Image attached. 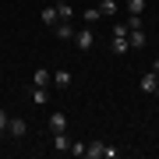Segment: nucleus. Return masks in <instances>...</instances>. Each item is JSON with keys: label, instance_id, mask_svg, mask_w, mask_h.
<instances>
[{"label": "nucleus", "instance_id": "18", "mask_svg": "<svg viewBox=\"0 0 159 159\" xmlns=\"http://www.w3.org/2000/svg\"><path fill=\"white\" fill-rule=\"evenodd\" d=\"M67 152H71V156H85V142H71Z\"/></svg>", "mask_w": 159, "mask_h": 159}, {"label": "nucleus", "instance_id": "10", "mask_svg": "<svg viewBox=\"0 0 159 159\" xmlns=\"http://www.w3.org/2000/svg\"><path fill=\"white\" fill-rule=\"evenodd\" d=\"M96 7H99V14H102V18H113V14H117V0H99Z\"/></svg>", "mask_w": 159, "mask_h": 159}, {"label": "nucleus", "instance_id": "7", "mask_svg": "<svg viewBox=\"0 0 159 159\" xmlns=\"http://www.w3.org/2000/svg\"><path fill=\"white\" fill-rule=\"evenodd\" d=\"M156 89H159V74H156V71L142 74V92H156Z\"/></svg>", "mask_w": 159, "mask_h": 159}, {"label": "nucleus", "instance_id": "20", "mask_svg": "<svg viewBox=\"0 0 159 159\" xmlns=\"http://www.w3.org/2000/svg\"><path fill=\"white\" fill-rule=\"evenodd\" d=\"M7 120H11V117H7V113H4V110H0V138H4V134H7Z\"/></svg>", "mask_w": 159, "mask_h": 159}, {"label": "nucleus", "instance_id": "5", "mask_svg": "<svg viewBox=\"0 0 159 159\" xmlns=\"http://www.w3.org/2000/svg\"><path fill=\"white\" fill-rule=\"evenodd\" d=\"M145 43H148V39H145V32H142V29H134V32H127V46H131V50H142Z\"/></svg>", "mask_w": 159, "mask_h": 159}, {"label": "nucleus", "instance_id": "22", "mask_svg": "<svg viewBox=\"0 0 159 159\" xmlns=\"http://www.w3.org/2000/svg\"><path fill=\"white\" fill-rule=\"evenodd\" d=\"M156 99H159V89H156Z\"/></svg>", "mask_w": 159, "mask_h": 159}, {"label": "nucleus", "instance_id": "1", "mask_svg": "<svg viewBox=\"0 0 159 159\" xmlns=\"http://www.w3.org/2000/svg\"><path fill=\"white\" fill-rule=\"evenodd\" d=\"M53 29H57V39H74V25H71V18H60Z\"/></svg>", "mask_w": 159, "mask_h": 159}, {"label": "nucleus", "instance_id": "21", "mask_svg": "<svg viewBox=\"0 0 159 159\" xmlns=\"http://www.w3.org/2000/svg\"><path fill=\"white\" fill-rule=\"evenodd\" d=\"M57 14H60V18H71L74 11H71V7H67V4H57Z\"/></svg>", "mask_w": 159, "mask_h": 159}, {"label": "nucleus", "instance_id": "4", "mask_svg": "<svg viewBox=\"0 0 159 159\" xmlns=\"http://www.w3.org/2000/svg\"><path fill=\"white\" fill-rule=\"evenodd\" d=\"M32 81H35V85H39V89H46V85H50V81H53V71H50V67H35Z\"/></svg>", "mask_w": 159, "mask_h": 159}, {"label": "nucleus", "instance_id": "15", "mask_svg": "<svg viewBox=\"0 0 159 159\" xmlns=\"http://www.w3.org/2000/svg\"><path fill=\"white\" fill-rule=\"evenodd\" d=\"M145 11V0H127V14H142Z\"/></svg>", "mask_w": 159, "mask_h": 159}, {"label": "nucleus", "instance_id": "16", "mask_svg": "<svg viewBox=\"0 0 159 159\" xmlns=\"http://www.w3.org/2000/svg\"><path fill=\"white\" fill-rule=\"evenodd\" d=\"M99 7H85V25H92V21H99Z\"/></svg>", "mask_w": 159, "mask_h": 159}, {"label": "nucleus", "instance_id": "2", "mask_svg": "<svg viewBox=\"0 0 159 159\" xmlns=\"http://www.w3.org/2000/svg\"><path fill=\"white\" fill-rule=\"evenodd\" d=\"M25 127H29V124H25V117H11V120H7V134H11V138H21Z\"/></svg>", "mask_w": 159, "mask_h": 159}, {"label": "nucleus", "instance_id": "14", "mask_svg": "<svg viewBox=\"0 0 159 159\" xmlns=\"http://www.w3.org/2000/svg\"><path fill=\"white\" fill-rule=\"evenodd\" d=\"M46 99H50V92H46V89H39V85H35V89H32V102H39V106H43V102H46Z\"/></svg>", "mask_w": 159, "mask_h": 159}, {"label": "nucleus", "instance_id": "19", "mask_svg": "<svg viewBox=\"0 0 159 159\" xmlns=\"http://www.w3.org/2000/svg\"><path fill=\"white\" fill-rule=\"evenodd\" d=\"M117 156H120V148H113V145L102 148V159H117Z\"/></svg>", "mask_w": 159, "mask_h": 159}, {"label": "nucleus", "instance_id": "8", "mask_svg": "<svg viewBox=\"0 0 159 159\" xmlns=\"http://www.w3.org/2000/svg\"><path fill=\"white\" fill-rule=\"evenodd\" d=\"M50 131H53V134L67 131V117H64V113H53V117H50Z\"/></svg>", "mask_w": 159, "mask_h": 159}, {"label": "nucleus", "instance_id": "13", "mask_svg": "<svg viewBox=\"0 0 159 159\" xmlns=\"http://www.w3.org/2000/svg\"><path fill=\"white\" fill-rule=\"evenodd\" d=\"M127 35H113V53H127Z\"/></svg>", "mask_w": 159, "mask_h": 159}, {"label": "nucleus", "instance_id": "9", "mask_svg": "<svg viewBox=\"0 0 159 159\" xmlns=\"http://www.w3.org/2000/svg\"><path fill=\"white\" fill-rule=\"evenodd\" d=\"M39 18H43V25H50V29H53V25L60 21V14H57V7H43V14H39Z\"/></svg>", "mask_w": 159, "mask_h": 159}, {"label": "nucleus", "instance_id": "11", "mask_svg": "<svg viewBox=\"0 0 159 159\" xmlns=\"http://www.w3.org/2000/svg\"><path fill=\"white\" fill-rule=\"evenodd\" d=\"M102 148H106L102 142H89V145H85V156H89V159H102Z\"/></svg>", "mask_w": 159, "mask_h": 159}, {"label": "nucleus", "instance_id": "3", "mask_svg": "<svg viewBox=\"0 0 159 159\" xmlns=\"http://www.w3.org/2000/svg\"><path fill=\"white\" fill-rule=\"evenodd\" d=\"M74 43H78V50H92V43H96V35H92L89 29H81V32H74Z\"/></svg>", "mask_w": 159, "mask_h": 159}, {"label": "nucleus", "instance_id": "12", "mask_svg": "<svg viewBox=\"0 0 159 159\" xmlns=\"http://www.w3.org/2000/svg\"><path fill=\"white\" fill-rule=\"evenodd\" d=\"M53 145H57V152H67V148H71V138H67V131L53 134Z\"/></svg>", "mask_w": 159, "mask_h": 159}, {"label": "nucleus", "instance_id": "17", "mask_svg": "<svg viewBox=\"0 0 159 159\" xmlns=\"http://www.w3.org/2000/svg\"><path fill=\"white\" fill-rule=\"evenodd\" d=\"M124 25H127V32H134V29H142V14H131V18H127Z\"/></svg>", "mask_w": 159, "mask_h": 159}, {"label": "nucleus", "instance_id": "6", "mask_svg": "<svg viewBox=\"0 0 159 159\" xmlns=\"http://www.w3.org/2000/svg\"><path fill=\"white\" fill-rule=\"evenodd\" d=\"M71 81H74V78H71V71H64V67H60V71H53V85H57V89H71Z\"/></svg>", "mask_w": 159, "mask_h": 159}]
</instances>
